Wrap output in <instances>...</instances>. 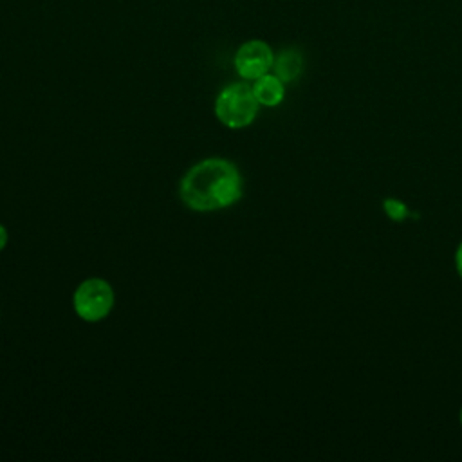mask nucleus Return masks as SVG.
I'll return each mask as SVG.
<instances>
[{
  "mask_svg": "<svg viewBox=\"0 0 462 462\" xmlns=\"http://www.w3.org/2000/svg\"><path fill=\"white\" fill-rule=\"evenodd\" d=\"M383 208H384V213H386L392 220H395V222H402V220L410 215L406 204L401 202L399 199H386V200L383 202Z\"/></svg>",
  "mask_w": 462,
  "mask_h": 462,
  "instance_id": "nucleus-7",
  "label": "nucleus"
},
{
  "mask_svg": "<svg viewBox=\"0 0 462 462\" xmlns=\"http://www.w3.org/2000/svg\"><path fill=\"white\" fill-rule=\"evenodd\" d=\"M455 265H457L458 276L462 278V242H460V245L457 247V253H455Z\"/></svg>",
  "mask_w": 462,
  "mask_h": 462,
  "instance_id": "nucleus-8",
  "label": "nucleus"
},
{
  "mask_svg": "<svg viewBox=\"0 0 462 462\" xmlns=\"http://www.w3.org/2000/svg\"><path fill=\"white\" fill-rule=\"evenodd\" d=\"M258 108L260 103L253 92V87L247 83H233L226 87L215 99L217 119L231 130L249 126L258 114Z\"/></svg>",
  "mask_w": 462,
  "mask_h": 462,
  "instance_id": "nucleus-2",
  "label": "nucleus"
},
{
  "mask_svg": "<svg viewBox=\"0 0 462 462\" xmlns=\"http://www.w3.org/2000/svg\"><path fill=\"white\" fill-rule=\"evenodd\" d=\"M253 92L260 105L263 106H276L285 97V87L283 81L276 74H263L258 79H254Z\"/></svg>",
  "mask_w": 462,
  "mask_h": 462,
  "instance_id": "nucleus-5",
  "label": "nucleus"
},
{
  "mask_svg": "<svg viewBox=\"0 0 462 462\" xmlns=\"http://www.w3.org/2000/svg\"><path fill=\"white\" fill-rule=\"evenodd\" d=\"M114 289L103 278H87L81 282L72 296V307L78 318L88 323L105 319L114 309Z\"/></svg>",
  "mask_w": 462,
  "mask_h": 462,
  "instance_id": "nucleus-3",
  "label": "nucleus"
},
{
  "mask_svg": "<svg viewBox=\"0 0 462 462\" xmlns=\"http://www.w3.org/2000/svg\"><path fill=\"white\" fill-rule=\"evenodd\" d=\"M242 175L235 162L209 157L193 164L179 184L184 206L193 211H217L233 206L242 197Z\"/></svg>",
  "mask_w": 462,
  "mask_h": 462,
  "instance_id": "nucleus-1",
  "label": "nucleus"
},
{
  "mask_svg": "<svg viewBox=\"0 0 462 462\" xmlns=\"http://www.w3.org/2000/svg\"><path fill=\"white\" fill-rule=\"evenodd\" d=\"M274 54L262 40L245 42L235 54V69L244 79H258L273 69Z\"/></svg>",
  "mask_w": 462,
  "mask_h": 462,
  "instance_id": "nucleus-4",
  "label": "nucleus"
},
{
  "mask_svg": "<svg viewBox=\"0 0 462 462\" xmlns=\"http://www.w3.org/2000/svg\"><path fill=\"white\" fill-rule=\"evenodd\" d=\"M7 240H9V235H7V229L0 224V251H4L5 249V245H7Z\"/></svg>",
  "mask_w": 462,
  "mask_h": 462,
  "instance_id": "nucleus-9",
  "label": "nucleus"
},
{
  "mask_svg": "<svg viewBox=\"0 0 462 462\" xmlns=\"http://www.w3.org/2000/svg\"><path fill=\"white\" fill-rule=\"evenodd\" d=\"M273 69L283 83L294 81L303 70V56L296 49H285L274 58Z\"/></svg>",
  "mask_w": 462,
  "mask_h": 462,
  "instance_id": "nucleus-6",
  "label": "nucleus"
},
{
  "mask_svg": "<svg viewBox=\"0 0 462 462\" xmlns=\"http://www.w3.org/2000/svg\"><path fill=\"white\" fill-rule=\"evenodd\" d=\"M460 424H462V410H460Z\"/></svg>",
  "mask_w": 462,
  "mask_h": 462,
  "instance_id": "nucleus-10",
  "label": "nucleus"
}]
</instances>
